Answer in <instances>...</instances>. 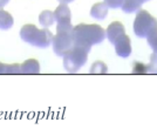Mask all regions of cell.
<instances>
[{
  "mask_svg": "<svg viewBox=\"0 0 157 136\" xmlns=\"http://www.w3.org/2000/svg\"><path fill=\"white\" fill-rule=\"evenodd\" d=\"M73 45L85 48L89 53L93 45L102 42L105 38V31L98 25L80 24L73 27Z\"/></svg>",
  "mask_w": 157,
  "mask_h": 136,
  "instance_id": "6da1fadb",
  "label": "cell"
},
{
  "mask_svg": "<svg viewBox=\"0 0 157 136\" xmlns=\"http://www.w3.org/2000/svg\"><path fill=\"white\" fill-rule=\"evenodd\" d=\"M20 38L22 39V41L28 42L29 45L34 46V47L47 48L52 44L53 34L46 27L39 29L36 26L28 24V25H24L21 27Z\"/></svg>",
  "mask_w": 157,
  "mask_h": 136,
  "instance_id": "7a4b0ae2",
  "label": "cell"
},
{
  "mask_svg": "<svg viewBox=\"0 0 157 136\" xmlns=\"http://www.w3.org/2000/svg\"><path fill=\"white\" fill-rule=\"evenodd\" d=\"M63 58V67L69 73L78 72L81 67L86 65L88 60V52L85 48L73 45L67 52L62 55Z\"/></svg>",
  "mask_w": 157,
  "mask_h": 136,
  "instance_id": "3957f363",
  "label": "cell"
},
{
  "mask_svg": "<svg viewBox=\"0 0 157 136\" xmlns=\"http://www.w3.org/2000/svg\"><path fill=\"white\" fill-rule=\"evenodd\" d=\"M73 25L69 26H58L56 25V34L53 35L52 45L53 51L58 56H62L73 46Z\"/></svg>",
  "mask_w": 157,
  "mask_h": 136,
  "instance_id": "277c9868",
  "label": "cell"
},
{
  "mask_svg": "<svg viewBox=\"0 0 157 136\" xmlns=\"http://www.w3.org/2000/svg\"><path fill=\"white\" fill-rule=\"evenodd\" d=\"M157 28V20L148 11L138 10L134 21V32L138 38H147L148 34Z\"/></svg>",
  "mask_w": 157,
  "mask_h": 136,
  "instance_id": "5b68a950",
  "label": "cell"
},
{
  "mask_svg": "<svg viewBox=\"0 0 157 136\" xmlns=\"http://www.w3.org/2000/svg\"><path fill=\"white\" fill-rule=\"evenodd\" d=\"M53 13H54V18H55L58 26L72 25V13H71L69 7L67 6V4H60Z\"/></svg>",
  "mask_w": 157,
  "mask_h": 136,
  "instance_id": "8992f818",
  "label": "cell"
},
{
  "mask_svg": "<svg viewBox=\"0 0 157 136\" xmlns=\"http://www.w3.org/2000/svg\"><path fill=\"white\" fill-rule=\"evenodd\" d=\"M114 46H115V51H116V54H117L120 58L127 59L130 56L131 54V41L130 38L127 35V34H123L118 38L115 42H114Z\"/></svg>",
  "mask_w": 157,
  "mask_h": 136,
  "instance_id": "52a82bcc",
  "label": "cell"
},
{
  "mask_svg": "<svg viewBox=\"0 0 157 136\" xmlns=\"http://www.w3.org/2000/svg\"><path fill=\"white\" fill-rule=\"evenodd\" d=\"M123 34H125V28H124V26H123V24L120 22V21H114V22H111L110 25L108 26V28H107V31H105V37L108 38L109 42L113 44V45H114V42H115L121 35H123Z\"/></svg>",
  "mask_w": 157,
  "mask_h": 136,
  "instance_id": "ba28073f",
  "label": "cell"
},
{
  "mask_svg": "<svg viewBox=\"0 0 157 136\" xmlns=\"http://www.w3.org/2000/svg\"><path fill=\"white\" fill-rule=\"evenodd\" d=\"M40 72V64L35 59H28L20 65L21 74H38Z\"/></svg>",
  "mask_w": 157,
  "mask_h": 136,
  "instance_id": "9c48e42d",
  "label": "cell"
},
{
  "mask_svg": "<svg viewBox=\"0 0 157 136\" xmlns=\"http://www.w3.org/2000/svg\"><path fill=\"white\" fill-rule=\"evenodd\" d=\"M108 10H109V7L105 5V1L103 2H96L90 8V15L96 20H103L105 19V17L108 14Z\"/></svg>",
  "mask_w": 157,
  "mask_h": 136,
  "instance_id": "30bf717a",
  "label": "cell"
},
{
  "mask_svg": "<svg viewBox=\"0 0 157 136\" xmlns=\"http://www.w3.org/2000/svg\"><path fill=\"white\" fill-rule=\"evenodd\" d=\"M14 19L11 15V13H8L7 11L0 8V29L1 31H7L11 27L13 26Z\"/></svg>",
  "mask_w": 157,
  "mask_h": 136,
  "instance_id": "8fae6325",
  "label": "cell"
},
{
  "mask_svg": "<svg viewBox=\"0 0 157 136\" xmlns=\"http://www.w3.org/2000/svg\"><path fill=\"white\" fill-rule=\"evenodd\" d=\"M143 4L138 0H123L122 5H121V8L124 13H134V12H137L138 10L141 8Z\"/></svg>",
  "mask_w": 157,
  "mask_h": 136,
  "instance_id": "7c38bea8",
  "label": "cell"
},
{
  "mask_svg": "<svg viewBox=\"0 0 157 136\" xmlns=\"http://www.w3.org/2000/svg\"><path fill=\"white\" fill-rule=\"evenodd\" d=\"M39 22L41 24L42 27H51L52 25H54L55 22V18H54V13L49 10H45L42 11L39 15Z\"/></svg>",
  "mask_w": 157,
  "mask_h": 136,
  "instance_id": "4fadbf2b",
  "label": "cell"
},
{
  "mask_svg": "<svg viewBox=\"0 0 157 136\" xmlns=\"http://www.w3.org/2000/svg\"><path fill=\"white\" fill-rule=\"evenodd\" d=\"M0 74H20V65L18 64H2L0 62Z\"/></svg>",
  "mask_w": 157,
  "mask_h": 136,
  "instance_id": "5bb4252c",
  "label": "cell"
},
{
  "mask_svg": "<svg viewBox=\"0 0 157 136\" xmlns=\"http://www.w3.org/2000/svg\"><path fill=\"white\" fill-rule=\"evenodd\" d=\"M108 72V67L102 61H95L90 67L92 74H105Z\"/></svg>",
  "mask_w": 157,
  "mask_h": 136,
  "instance_id": "9a60e30c",
  "label": "cell"
},
{
  "mask_svg": "<svg viewBox=\"0 0 157 136\" xmlns=\"http://www.w3.org/2000/svg\"><path fill=\"white\" fill-rule=\"evenodd\" d=\"M147 40H148V44L152 48L154 53H157V28L154 29L152 32H150L147 37Z\"/></svg>",
  "mask_w": 157,
  "mask_h": 136,
  "instance_id": "2e32d148",
  "label": "cell"
},
{
  "mask_svg": "<svg viewBox=\"0 0 157 136\" xmlns=\"http://www.w3.org/2000/svg\"><path fill=\"white\" fill-rule=\"evenodd\" d=\"M148 67V73H157V53H152L150 55V62Z\"/></svg>",
  "mask_w": 157,
  "mask_h": 136,
  "instance_id": "e0dca14e",
  "label": "cell"
},
{
  "mask_svg": "<svg viewBox=\"0 0 157 136\" xmlns=\"http://www.w3.org/2000/svg\"><path fill=\"white\" fill-rule=\"evenodd\" d=\"M134 73H140V74H144V73H148V67L143 64H138L136 62L135 65H134Z\"/></svg>",
  "mask_w": 157,
  "mask_h": 136,
  "instance_id": "ac0fdd59",
  "label": "cell"
},
{
  "mask_svg": "<svg viewBox=\"0 0 157 136\" xmlns=\"http://www.w3.org/2000/svg\"><path fill=\"white\" fill-rule=\"evenodd\" d=\"M105 2L109 8H118L121 7L123 0H105Z\"/></svg>",
  "mask_w": 157,
  "mask_h": 136,
  "instance_id": "d6986e66",
  "label": "cell"
},
{
  "mask_svg": "<svg viewBox=\"0 0 157 136\" xmlns=\"http://www.w3.org/2000/svg\"><path fill=\"white\" fill-rule=\"evenodd\" d=\"M10 2V0H0V8H2V7H5Z\"/></svg>",
  "mask_w": 157,
  "mask_h": 136,
  "instance_id": "ffe728a7",
  "label": "cell"
},
{
  "mask_svg": "<svg viewBox=\"0 0 157 136\" xmlns=\"http://www.w3.org/2000/svg\"><path fill=\"white\" fill-rule=\"evenodd\" d=\"M60 4H69V2H72L74 0H58Z\"/></svg>",
  "mask_w": 157,
  "mask_h": 136,
  "instance_id": "44dd1931",
  "label": "cell"
},
{
  "mask_svg": "<svg viewBox=\"0 0 157 136\" xmlns=\"http://www.w3.org/2000/svg\"><path fill=\"white\" fill-rule=\"evenodd\" d=\"M138 1H141V2L143 4V2H145V1H149V0H138Z\"/></svg>",
  "mask_w": 157,
  "mask_h": 136,
  "instance_id": "7402d4cb",
  "label": "cell"
}]
</instances>
